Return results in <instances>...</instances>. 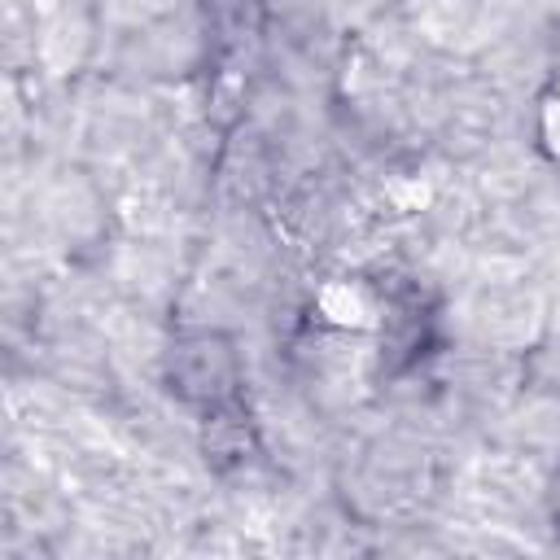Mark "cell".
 Wrapping results in <instances>:
<instances>
[{"mask_svg": "<svg viewBox=\"0 0 560 560\" xmlns=\"http://www.w3.org/2000/svg\"><path fill=\"white\" fill-rule=\"evenodd\" d=\"M556 324H560V298H556Z\"/></svg>", "mask_w": 560, "mask_h": 560, "instance_id": "obj_4", "label": "cell"}, {"mask_svg": "<svg viewBox=\"0 0 560 560\" xmlns=\"http://www.w3.org/2000/svg\"><path fill=\"white\" fill-rule=\"evenodd\" d=\"M538 127H542V144H547V153H551V158H560V92L542 105Z\"/></svg>", "mask_w": 560, "mask_h": 560, "instance_id": "obj_3", "label": "cell"}, {"mask_svg": "<svg viewBox=\"0 0 560 560\" xmlns=\"http://www.w3.org/2000/svg\"><path fill=\"white\" fill-rule=\"evenodd\" d=\"M468 324L494 346H521L542 324V298L512 280H490L468 298Z\"/></svg>", "mask_w": 560, "mask_h": 560, "instance_id": "obj_1", "label": "cell"}, {"mask_svg": "<svg viewBox=\"0 0 560 560\" xmlns=\"http://www.w3.org/2000/svg\"><path fill=\"white\" fill-rule=\"evenodd\" d=\"M319 311H324L332 324H341V328H363V324H372L368 298H363L354 284H346V280H337V284H328V289L319 293Z\"/></svg>", "mask_w": 560, "mask_h": 560, "instance_id": "obj_2", "label": "cell"}]
</instances>
